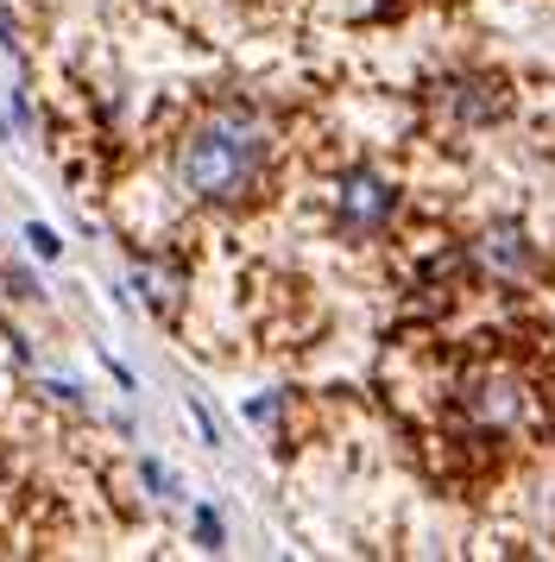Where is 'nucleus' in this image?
Masks as SVG:
<instances>
[{"mask_svg":"<svg viewBox=\"0 0 555 562\" xmlns=\"http://www.w3.org/2000/svg\"><path fill=\"white\" fill-rule=\"evenodd\" d=\"M139 474H146V486H151V493H165V499H171V493H177V474H165V468H158V461H146V468H139Z\"/></svg>","mask_w":555,"mask_h":562,"instance_id":"1a4fd4ad","label":"nucleus"},{"mask_svg":"<svg viewBox=\"0 0 555 562\" xmlns=\"http://www.w3.org/2000/svg\"><path fill=\"white\" fill-rule=\"evenodd\" d=\"M265 158H272V121L252 108H215L208 121L190 127L177 153V178L202 203H247Z\"/></svg>","mask_w":555,"mask_h":562,"instance_id":"f257e3e1","label":"nucleus"},{"mask_svg":"<svg viewBox=\"0 0 555 562\" xmlns=\"http://www.w3.org/2000/svg\"><path fill=\"white\" fill-rule=\"evenodd\" d=\"M467 411H474V424H486V430H505V424L524 417V385L511 380V373H479L467 385Z\"/></svg>","mask_w":555,"mask_h":562,"instance_id":"20e7f679","label":"nucleus"},{"mask_svg":"<svg viewBox=\"0 0 555 562\" xmlns=\"http://www.w3.org/2000/svg\"><path fill=\"white\" fill-rule=\"evenodd\" d=\"M272 411H278V398H252V405H247V417H252V424H265Z\"/></svg>","mask_w":555,"mask_h":562,"instance_id":"f8f14e48","label":"nucleus"},{"mask_svg":"<svg viewBox=\"0 0 555 562\" xmlns=\"http://www.w3.org/2000/svg\"><path fill=\"white\" fill-rule=\"evenodd\" d=\"M133 291L146 297V310H158V316H177V304H183V266L139 259V266H133Z\"/></svg>","mask_w":555,"mask_h":562,"instance_id":"423d86ee","label":"nucleus"},{"mask_svg":"<svg viewBox=\"0 0 555 562\" xmlns=\"http://www.w3.org/2000/svg\"><path fill=\"white\" fill-rule=\"evenodd\" d=\"M442 108H449L454 121H467V127H486V121H499L505 114V89L486 77H461V82H442Z\"/></svg>","mask_w":555,"mask_h":562,"instance_id":"39448f33","label":"nucleus"},{"mask_svg":"<svg viewBox=\"0 0 555 562\" xmlns=\"http://www.w3.org/2000/svg\"><path fill=\"white\" fill-rule=\"evenodd\" d=\"M25 247H32L38 259H57V254H64V240H57V228H45V222H32V228H25Z\"/></svg>","mask_w":555,"mask_h":562,"instance_id":"0eeeda50","label":"nucleus"},{"mask_svg":"<svg viewBox=\"0 0 555 562\" xmlns=\"http://www.w3.org/2000/svg\"><path fill=\"white\" fill-rule=\"evenodd\" d=\"M392 215H398V190L378 171L353 165L348 178L335 183V222H341V234H378Z\"/></svg>","mask_w":555,"mask_h":562,"instance_id":"f03ea898","label":"nucleus"},{"mask_svg":"<svg viewBox=\"0 0 555 562\" xmlns=\"http://www.w3.org/2000/svg\"><path fill=\"white\" fill-rule=\"evenodd\" d=\"M196 537H202V550H222V543H227V531H222V518H215V512H208V506L196 512Z\"/></svg>","mask_w":555,"mask_h":562,"instance_id":"6e6552de","label":"nucleus"},{"mask_svg":"<svg viewBox=\"0 0 555 562\" xmlns=\"http://www.w3.org/2000/svg\"><path fill=\"white\" fill-rule=\"evenodd\" d=\"M0 45L13 52V20H7V7H0Z\"/></svg>","mask_w":555,"mask_h":562,"instance_id":"ddd939ff","label":"nucleus"},{"mask_svg":"<svg viewBox=\"0 0 555 562\" xmlns=\"http://www.w3.org/2000/svg\"><path fill=\"white\" fill-rule=\"evenodd\" d=\"M474 266L486 279H530L536 272V247H530V234L518 222H492V228L474 240Z\"/></svg>","mask_w":555,"mask_h":562,"instance_id":"7ed1b4c3","label":"nucleus"},{"mask_svg":"<svg viewBox=\"0 0 555 562\" xmlns=\"http://www.w3.org/2000/svg\"><path fill=\"white\" fill-rule=\"evenodd\" d=\"M190 417H196L202 442H222V436H215V417H208V405H202V398H190Z\"/></svg>","mask_w":555,"mask_h":562,"instance_id":"9d476101","label":"nucleus"},{"mask_svg":"<svg viewBox=\"0 0 555 562\" xmlns=\"http://www.w3.org/2000/svg\"><path fill=\"white\" fill-rule=\"evenodd\" d=\"M7 291H13V297H38V284H32V272H7Z\"/></svg>","mask_w":555,"mask_h":562,"instance_id":"9b49d317","label":"nucleus"}]
</instances>
